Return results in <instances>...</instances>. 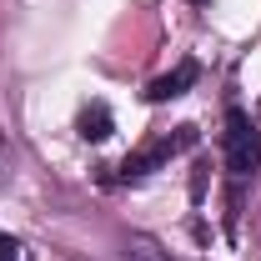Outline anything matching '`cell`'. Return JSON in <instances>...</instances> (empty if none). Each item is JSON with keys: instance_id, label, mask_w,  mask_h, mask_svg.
Wrapping results in <instances>:
<instances>
[{"instance_id": "1", "label": "cell", "mask_w": 261, "mask_h": 261, "mask_svg": "<svg viewBox=\"0 0 261 261\" xmlns=\"http://www.w3.org/2000/svg\"><path fill=\"white\" fill-rule=\"evenodd\" d=\"M226 171H231L236 186H246L261 171V130L251 126V116L241 106L226 111Z\"/></svg>"}, {"instance_id": "2", "label": "cell", "mask_w": 261, "mask_h": 261, "mask_svg": "<svg viewBox=\"0 0 261 261\" xmlns=\"http://www.w3.org/2000/svg\"><path fill=\"white\" fill-rule=\"evenodd\" d=\"M196 146V126H176V136H161V141H151V146H141L136 156L121 161V181H141V176H151L161 161H171L176 151H186Z\"/></svg>"}, {"instance_id": "3", "label": "cell", "mask_w": 261, "mask_h": 261, "mask_svg": "<svg viewBox=\"0 0 261 261\" xmlns=\"http://www.w3.org/2000/svg\"><path fill=\"white\" fill-rule=\"evenodd\" d=\"M196 75H201V65H196V61H181L171 75H156V81L146 86V100L161 106V100H171V96H186V86H196Z\"/></svg>"}, {"instance_id": "4", "label": "cell", "mask_w": 261, "mask_h": 261, "mask_svg": "<svg viewBox=\"0 0 261 261\" xmlns=\"http://www.w3.org/2000/svg\"><path fill=\"white\" fill-rule=\"evenodd\" d=\"M81 136H86V141H106V136H111V111H106V100H91V106L81 111Z\"/></svg>"}, {"instance_id": "5", "label": "cell", "mask_w": 261, "mask_h": 261, "mask_svg": "<svg viewBox=\"0 0 261 261\" xmlns=\"http://www.w3.org/2000/svg\"><path fill=\"white\" fill-rule=\"evenodd\" d=\"M130 261H171L166 251H156L151 241H130Z\"/></svg>"}, {"instance_id": "6", "label": "cell", "mask_w": 261, "mask_h": 261, "mask_svg": "<svg viewBox=\"0 0 261 261\" xmlns=\"http://www.w3.org/2000/svg\"><path fill=\"white\" fill-rule=\"evenodd\" d=\"M0 261H25V256H20V241L5 236V231H0Z\"/></svg>"}, {"instance_id": "7", "label": "cell", "mask_w": 261, "mask_h": 261, "mask_svg": "<svg viewBox=\"0 0 261 261\" xmlns=\"http://www.w3.org/2000/svg\"><path fill=\"white\" fill-rule=\"evenodd\" d=\"M0 176H5V141H0Z\"/></svg>"}]
</instances>
